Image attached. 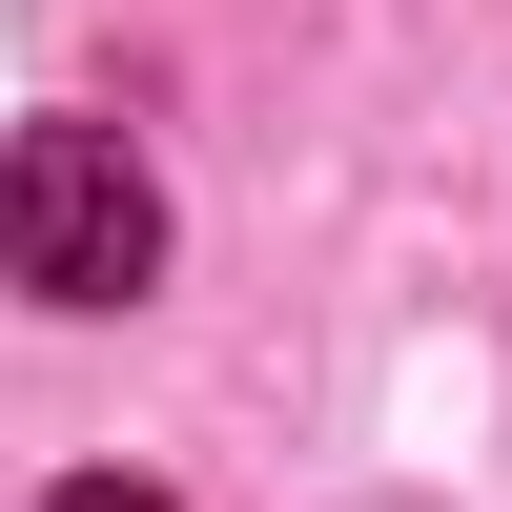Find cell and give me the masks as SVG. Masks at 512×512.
I'll list each match as a JSON object with an SVG mask.
<instances>
[{"label": "cell", "instance_id": "obj_1", "mask_svg": "<svg viewBox=\"0 0 512 512\" xmlns=\"http://www.w3.org/2000/svg\"><path fill=\"white\" fill-rule=\"evenodd\" d=\"M164 267V185L123 123H21L0 144V287H41V308H123V287Z\"/></svg>", "mask_w": 512, "mask_h": 512}, {"label": "cell", "instance_id": "obj_2", "mask_svg": "<svg viewBox=\"0 0 512 512\" xmlns=\"http://www.w3.org/2000/svg\"><path fill=\"white\" fill-rule=\"evenodd\" d=\"M41 512H164V492H123V472H82V492H41Z\"/></svg>", "mask_w": 512, "mask_h": 512}]
</instances>
